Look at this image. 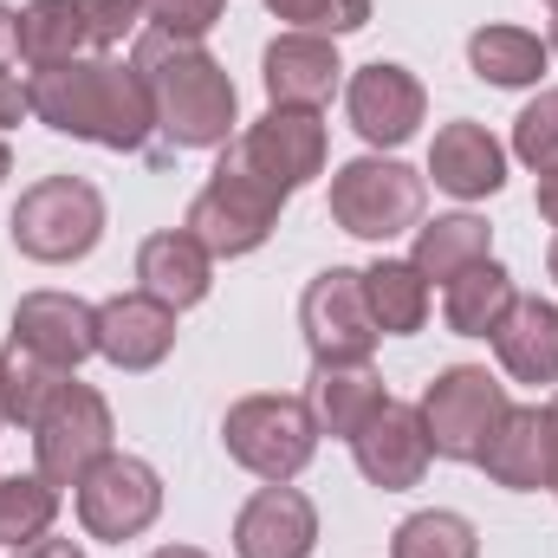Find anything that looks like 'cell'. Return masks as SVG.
I'll use <instances>...</instances> for the list:
<instances>
[{
    "label": "cell",
    "instance_id": "5bb4252c",
    "mask_svg": "<svg viewBox=\"0 0 558 558\" xmlns=\"http://www.w3.org/2000/svg\"><path fill=\"white\" fill-rule=\"evenodd\" d=\"M344 111H351V124H357V137H364V143L397 149V143L416 137L428 98H422L416 72H403V65H384V59H377V65H364V72L351 78Z\"/></svg>",
    "mask_w": 558,
    "mask_h": 558
},
{
    "label": "cell",
    "instance_id": "836d02e7",
    "mask_svg": "<svg viewBox=\"0 0 558 558\" xmlns=\"http://www.w3.org/2000/svg\"><path fill=\"white\" fill-rule=\"evenodd\" d=\"M78 13H85L92 46H124L143 26V0H78Z\"/></svg>",
    "mask_w": 558,
    "mask_h": 558
},
{
    "label": "cell",
    "instance_id": "484cf974",
    "mask_svg": "<svg viewBox=\"0 0 558 558\" xmlns=\"http://www.w3.org/2000/svg\"><path fill=\"white\" fill-rule=\"evenodd\" d=\"M65 384H72V371L46 364L39 351H26V344H7L0 351V410H7V422H20V428H33V422L46 416Z\"/></svg>",
    "mask_w": 558,
    "mask_h": 558
},
{
    "label": "cell",
    "instance_id": "f546056e",
    "mask_svg": "<svg viewBox=\"0 0 558 558\" xmlns=\"http://www.w3.org/2000/svg\"><path fill=\"white\" fill-rule=\"evenodd\" d=\"M390 558H481V533L448 513V507H428V513H410L390 539Z\"/></svg>",
    "mask_w": 558,
    "mask_h": 558
},
{
    "label": "cell",
    "instance_id": "ab89813d",
    "mask_svg": "<svg viewBox=\"0 0 558 558\" xmlns=\"http://www.w3.org/2000/svg\"><path fill=\"white\" fill-rule=\"evenodd\" d=\"M7 175H13V156H7V143H0V182H7Z\"/></svg>",
    "mask_w": 558,
    "mask_h": 558
},
{
    "label": "cell",
    "instance_id": "8fae6325",
    "mask_svg": "<svg viewBox=\"0 0 558 558\" xmlns=\"http://www.w3.org/2000/svg\"><path fill=\"white\" fill-rule=\"evenodd\" d=\"M234 149L247 156V169H260L274 182L279 195H292L312 175H325V124H318V111H286V105H274L254 131L234 137Z\"/></svg>",
    "mask_w": 558,
    "mask_h": 558
},
{
    "label": "cell",
    "instance_id": "1f68e13d",
    "mask_svg": "<svg viewBox=\"0 0 558 558\" xmlns=\"http://www.w3.org/2000/svg\"><path fill=\"white\" fill-rule=\"evenodd\" d=\"M267 13L292 20L299 33H357L371 20V0H267Z\"/></svg>",
    "mask_w": 558,
    "mask_h": 558
},
{
    "label": "cell",
    "instance_id": "52a82bcc",
    "mask_svg": "<svg viewBox=\"0 0 558 558\" xmlns=\"http://www.w3.org/2000/svg\"><path fill=\"white\" fill-rule=\"evenodd\" d=\"M507 384L487 377L481 364H454L441 371L428 390H422V428H428V448L441 461H474L481 441L494 435V422L507 416Z\"/></svg>",
    "mask_w": 558,
    "mask_h": 558
},
{
    "label": "cell",
    "instance_id": "d6986e66",
    "mask_svg": "<svg viewBox=\"0 0 558 558\" xmlns=\"http://www.w3.org/2000/svg\"><path fill=\"white\" fill-rule=\"evenodd\" d=\"M137 292L149 299H162L169 312H189V305H202L208 299V286H215V254L189 234V228H162V234H149L137 247Z\"/></svg>",
    "mask_w": 558,
    "mask_h": 558
},
{
    "label": "cell",
    "instance_id": "2e32d148",
    "mask_svg": "<svg viewBox=\"0 0 558 558\" xmlns=\"http://www.w3.org/2000/svg\"><path fill=\"white\" fill-rule=\"evenodd\" d=\"M338 46L325 33H279L260 59V78H267V98L286 105V111H318L331 105L338 92Z\"/></svg>",
    "mask_w": 558,
    "mask_h": 558
},
{
    "label": "cell",
    "instance_id": "277c9868",
    "mask_svg": "<svg viewBox=\"0 0 558 558\" xmlns=\"http://www.w3.org/2000/svg\"><path fill=\"white\" fill-rule=\"evenodd\" d=\"M13 247L26 260H46V267H65V260H85L105 234V195L85 182V175H46L20 195L13 208Z\"/></svg>",
    "mask_w": 558,
    "mask_h": 558
},
{
    "label": "cell",
    "instance_id": "d6a6232c",
    "mask_svg": "<svg viewBox=\"0 0 558 558\" xmlns=\"http://www.w3.org/2000/svg\"><path fill=\"white\" fill-rule=\"evenodd\" d=\"M228 0H143V20H156V33L169 39H202L221 20Z\"/></svg>",
    "mask_w": 558,
    "mask_h": 558
},
{
    "label": "cell",
    "instance_id": "7bdbcfd3",
    "mask_svg": "<svg viewBox=\"0 0 558 558\" xmlns=\"http://www.w3.org/2000/svg\"><path fill=\"white\" fill-rule=\"evenodd\" d=\"M553 494H558V441H553Z\"/></svg>",
    "mask_w": 558,
    "mask_h": 558
},
{
    "label": "cell",
    "instance_id": "603a6c76",
    "mask_svg": "<svg viewBox=\"0 0 558 558\" xmlns=\"http://www.w3.org/2000/svg\"><path fill=\"white\" fill-rule=\"evenodd\" d=\"M513 274L507 267H494V260H481V267H468V274L448 279V299H441V318H448V331H461V338H494L500 331V318L513 312Z\"/></svg>",
    "mask_w": 558,
    "mask_h": 558
},
{
    "label": "cell",
    "instance_id": "30bf717a",
    "mask_svg": "<svg viewBox=\"0 0 558 558\" xmlns=\"http://www.w3.org/2000/svg\"><path fill=\"white\" fill-rule=\"evenodd\" d=\"M299 325L318 364H371V344L384 338L364 299V274L357 267H331L305 286L299 299Z\"/></svg>",
    "mask_w": 558,
    "mask_h": 558
},
{
    "label": "cell",
    "instance_id": "74e56055",
    "mask_svg": "<svg viewBox=\"0 0 558 558\" xmlns=\"http://www.w3.org/2000/svg\"><path fill=\"white\" fill-rule=\"evenodd\" d=\"M539 215L558 228V169H546V175H539Z\"/></svg>",
    "mask_w": 558,
    "mask_h": 558
},
{
    "label": "cell",
    "instance_id": "ba28073f",
    "mask_svg": "<svg viewBox=\"0 0 558 558\" xmlns=\"http://www.w3.org/2000/svg\"><path fill=\"white\" fill-rule=\"evenodd\" d=\"M111 403L92 384H65L52 410L33 422V461L52 487H78L105 454H111Z\"/></svg>",
    "mask_w": 558,
    "mask_h": 558
},
{
    "label": "cell",
    "instance_id": "7a4b0ae2",
    "mask_svg": "<svg viewBox=\"0 0 558 558\" xmlns=\"http://www.w3.org/2000/svg\"><path fill=\"white\" fill-rule=\"evenodd\" d=\"M137 78H143V92H149L156 131L175 143V149L234 143V124H241L234 78H228L195 39H169V33L149 26L143 46H137Z\"/></svg>",
    "mask_w": 558,
    "mask_h": 558
},
{
    "label": "cell",
    "instance_id": "60d3db41",
    "mask_svg": "<svg viewBox=\"0 0 558 558\" xmlns=\"http://www.w3.org/2000/svg\"><path fill=\"white\" fill-rule=\"evenodd\" d=\"M546 267H553V279H558V241H553V254H546Z\"/></svg>",
    "mask_w": 558,
    "mask_h": 558
},
{
    "label": "cell",
    "instance_id": "f1b7e54d",
    "mask_svg": "<svg viewBox=\"0 0 558 558\" xmlns=\"http://www.w3.org/2000/svg\"><path fill=\"white\" fill-rule=\"evenodd\" d=\"M59 520V487L33 468V474H0V546H33L46 539Z\"/></svg>",
    "mask_w": 558,
    "mask_h": 558
},
{
    "label": "cell",
    "instance_id": "44dd1931",
    "mask_svg": "<svg viewBox=\"0 0 558 558\" xmlns=\"http://www.w3.org/2000/svg\"><path fill=\"white\" fill-rule=\"evenodd\" d=\"M494 351H500L507 377H520V384H558V305L513 299V312L494 331Z\"/></svg>",
    "mask_w": 558,
    "mask_h": 558
},
{
    "label": "cell",
    "instance_id": "b9f144b4",
    "mask_svg": "<svg viewBox=\"0 0 558 558\" xmlns=\"http://www.w3.org/2000/svg\"><path fill=\"white\" fill-rule=\"evenodd\" d=\"M546 416H553V441H558V397H553V410H546Z\"/></svg>",
    "mask_w": 558,
    "mask_h": 558
},
{
    "label": "cell",
    "instance_id": "7c38bea8",
    "mask_svg": "<svg viewBox=\"0 0 558 558\" xmlns=\"http://www.w3.org/2000/svg\"><path fill=\"white\" fill-rule=\"evenodd\" d=\"M13 344L39 351L59 371H78L98 351V305H85L72 292H26L13 305Z\"/></svg>",
    "mask_w": 558,
    "mask_h": 558
},
{
    "label": "cell",
    "instance_id": "ac0fdd59",
    "mask_svg": "<svg viewBox=\"0 0 558 558\" xmlns=\"http://www.w3.org/2000/svg\"><path fill=\"white\" fill-rule=\"evenodd\" d=\"M474 468H487V481H500L513 494L553 487V416L546 410H507L494 422V435L481 441Z\"/></svg>",
    "mask_w": 558,
    "mask_h": 558
},
{
    "label": "cell",
    "instance_id": "cb8c5ba5",
    "mask_svg": "<svg viewBox=\"0 0 558 558\" xmlns=\"http://www.w3.org/2000/svg\"><path fill=\"white\" fill-rule=\"evenodd\" d=\"M487 247H494V228H487L481 215H435V221L416 228L410 267H416L422 279H454V274H468V267H481Z\"/></svg>",
    "mask_w": 558,
    "mask_h": 558
},
{
    "label": "cell",
    "instance_id": "ffe728a7",
    "mask_svg": "<svg viewBox=\"0 0 558 558\" xmlns=\"http://www.w3.org/2000/svg\"><path fill=\"white\" fill-rule=\"evenodd\" d=\"M428 175H435V189H448V195H461V202H481V195H494V189L507 182V149L487 137V124L454 118V124L435 131Z\"/></svg>",
    "mask_w": 558,
    "mask_h": 558
},
{
    "label": "cell",
    "instance_id": "8992f818",
    "mask_svg": "<svg viewBox=\"0 0 558 558\" xmlns=\"http://www.w3.org/2000/svg\"><path fill=\"white\" fill-rule=\"evenodd\" d=\"M228 454L260 474V481H292L318 454V416L299 397H241L221 422Z\"/></svg>",
    "mask_w": 558,
    "mask_h": 558
},
{
    "label": "cell",
    "instance_id": "5b68a950",
    "mask_svg": "<svg viewBox=\"0 0 558 558\" xmlns=\"http://www.w3.org/2000/svg\"><path fill=\"white\" fill-rule=\"evenodd\" d=\"M331 221L357 241H397L422 228V175L390 156H357L331 175Z\"/></svg>",
    "mask_w": 558,
    "mask_h": 558
},
{
    "label": "cell",
    "instance_id": "6da1fadb",
    "mask_svg": "<svg viewBox=\"0 0 558 558\" xmlns=\"http://www.w3.org/2000/svg\"><path fill=\"white\" fill-rule=\"evenodd\" d=\"M26 98H33L39 124H52L59 137H78V143L143 149L149 131H156V111H149V92H143L137 65H118V59L46 65V72L26 78Z\"/></svg>",
    "mask_w": 558,
    "mask_h": 558
},
{
    "label": "cell",
    "instance_id": "ee69618b",
    "mask_svg": "<svg viewBox=\"0 0 558 558\" xmlns=\"http://www.w3.org/2000/svg\"><path fill=\"white\" fill-rule=\"evenodd\" d=\"M553 52H558V20H553Z\"/></svg>",
    "mask_w": 558,
    "mask_h": 558
},
{
    "label": "cell",
    "instance_id": "d4e9b609",
    "mask_svg": "<svg viewBox=\"0 0 558 558\" xmlns=\"http://www.w3.org/2000/svg\"><path fill=\"white\" fill-rule=\"evenodd\" d=\"M546 59H553V46L539 33H526V26H481L468 39V65L487 85H539Z\"/></svg>",
    "mask_w": 558,
    "mask_h": 558
},
{
    "label": "cell",
    "instance_id": "83f0119b",
    "mask_svg": "<svg viewBox=\"0 0 558 558\" xmlns=\"http://www.w3.org/2000/svg\"><path fill=\"white\" fill-rule=\"evenodd\" d=\"M78 46H92L78 0H26V7H20V59H26L33 72L78 59Z\"/></svg>",
    "mask_w": 558,
    "mask_h": 558
},
{
    "label": "cell",
    "instance_id": "f35d334b",
    "mask_svg": "<svg viewBox=\"0 0 558 558\" xmlns=\"http://www.w3.org/2000/svg\"><path fill=\"white\" fill-rule=\"evenodd\" d=\"M149 558H208V553H195V546H162V553H149Z\"/></svg>",
    "mask_w": 558,
    "mask_h": 558
},
{
    "label": "cell",
    "instance_id": "e575fe53",
    "mask_svg": "<svg viewBox=\"0 0 558 558\" xmlns=\"http://www.w3.org/2000/svg\"><path fill=\"white\" fill-rule=\"evenodd\" d=\"M33 111V98H26V85L13 78V72H0V131H13L20 118Z\"/></svg>",
    "mask_w": 558,
    "mask_h": 558
},
{
    "label": "cell",
    "instance_id": "7402d4cb",
    "mask_svg": "<svg viewBox=\"0 0 558 558\" xmlns=\"http://www.w3.org/2000/svg\"><path fill=\"white\" fill-rule=\"evenodd\" d=\"M384 403H390V390H384V377L371 364H318L312 371V416H318L325 435L351 441Z\"/></svg>",
    "mask_w": 558,
    "mask_h": 558
},
{
    "label": "cell",
    "instance_id": "4fadbf2b",
    "mask_svg": "<svg viewBox=\"0 0 558 558\" xmlns=\"http://www.w3.org/2000/svg\"><path fill=\"white\" fill-rule=\"evenodd\" d=\"M351 454H357V468H364L371 487L403 494V487H416L422 481V468H428L435 448H428L422 410H410V403H384L377 416L351 435Z\"/></svg>",
    "mask_w": 558,
    "mask_h": 558
},
{
    "label": "cell",
    "instance_id": "bcb514c9",
    "mask_svg": "<svg viewBox=\"0 0 558 558\" xmlns=\"http://www.w3.org/2000/svg\"><path fill=\"white\" fill-rule=\"evenodd\" d=\"M553 7H558V0H553Z\"/></svg>",
    "mask_w": 558,
    "mask_h": 558
},
{
    "label": "cell",
    "instance_id": "8d00e7d4",
    "mask_svg": "<svg viewBox=\"0 0 558 558\" xmlns=\"http://www.w3.org/2000/svg\"><path fill=\"white\" fill-rule=\"evenodd\" d=\"M13 52H20V13L0 7V59H13Z\"/></svg>",
    "mask_w": 558,
    "mask_h": 558
},
{
    "label": "cell",
    "instance_id": "9a60e30c",
    "mask_svg": "<svg viewBox=\"0 0 558 558\" xmlns=\"http://www.w3.org/2000/svg\"><path fill=\"white\" fill-rule=\"evenodd\" d=\"M312 546H318V507L286 481H267L234 520L241 558H312Z\"/></svg>",
    "mask_w": 558,
    "mask_h": 558
},
{
    "label": "cell",
    "instance_id": "3957f363",
    "mask_svg": "<svg viewBox=\"0 0 558 558\" xmlns=\"http://www.w3.org/2000/svg\"><path fill=\"white\" fill-rule=\"evenodd\" d=\"M279 208H286V195H279L260 169H247V156L228 143V156L215 162L208 189L189 202V221H182V228H189L215 260H241V254L267 247V234L279 228Z\"/></svg>",
    "mask_w": 558,
    "mask_h": 558
},
{
    "label": "cell",
    "instance_id": "4dcf8cb0",
    "mask_svg": "<svg viewBox=\"0 0 558 558\" xmlns=\"http://www.w3.org/2000/svg\"><path fill=\"white\" fill-rule=\"evenodd\" d=\"M513 156L526 169H558V92H539L520 118H513Z\"/></svg>",
    "mask_w": 558,
    "mask_h": 558
},
{
    "label": "cell",
    "instance_id": "4316f807",
    "mask_svg": "<svg viewBox=\"0 0 558 558\" xmlns=\"http://www.w3.org/2000/svg\"><path fill=\"white\" fill-rule=\"evenodd\" d=\"M364 299H371V318L384 338H410L428 318V279L410 260H377L364 267Z\"/></svg>",
    "mask_w": 558,
    "mask_h": 558
},
{
    "label": "cell",
    "instance_id": "e0dca14e",
    "mask_svg": "<svg viewBox=\"0 0 558 558\" xmlns=\"http://www.w3.org/2000/svg\"><path fill=\"white\" fill-rule=\"evenodd\" d=\"M98 351L118 371H156L175 351V312L149 292H118L98 305Z\"/></svg>",
    "mask_w": 558,
    "mask_h": 558
},
{
    "label": "cell",
    "instance_id": "f6af8a7d",
    "mask_svg": "<svg viewBox=\"0 0 558 558\" xmlns=\"http://www.w3.org/2000/svg\"><path fill=\"white\" fill-rule=\"evenodd\" d=\"M0 422H7V410H0Z\"/></svg>",
    "mask_w": 558,
    "mask_h": 558
},
{
    "label": "cell",
    "instance_id": "9c48e42d",
    "mask_svg": "<svg viewBox=\"0 0 558 558\" xmlns=\"http://www.w3.org/2000/svg\"><path fill=\"white\" fill-rule=\"evenodd\" d=\"M156 513H162V481H156V468L137 461V454H118V448H111V454L78 481V520H85V533L105 539V546H124V539L149 533Z\"/></svg>",
    "mask_w": 558,
    "mask_h": 558
},
{
    "label": "cell",
    "instance_id": "d590c367",
    "mask_svg": "<svg viewBox=\"0 0 558 558\" xmlns=\"http://www.w3.org/2000/svg\"><path fill=\"white\" fill-rule=\"evenodd\" d=\"M13 558H85L72 539H33V546H20Z\"/></svg>",
    "mask_w": 558,
    "mask_h": 558
}]
</instances>
